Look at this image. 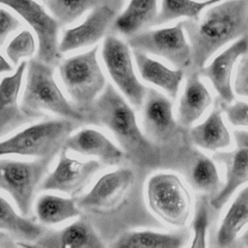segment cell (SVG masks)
<instances>
[{
	"label": "cell",
	"mask_w": 248,
	"mask_h": 248,
	"mask_svg": "<svg viewBox=\"0 0 248 248\" xmlns=\"http://www.w3.org/2000/svg\"><path fill=\"white\" fill-rule=\"evenodd\" d=\"M185 177L194 189L209 199L221 189V181L215 163L201 152L194 159Z\"/></svg>",
	"instance_id": "4316f807"
},
{
	"label": "cell",
	"mask_w": 248,
	"mask_h": 248,
	"mask_svg": "<svg viewBox=\"0 0 248 248\" xmlns=\"http://www.w3.org/2000/svg\"><path fill=\"white\" fill-rule=\"evenodd\" d=\"M184 91L179 99L177 121L184 128H190L200 119L212 103V97L199 74L186 75Z\"/></svg>",
	"instance_id": "d6986e66"
},
{
	"label": "cell",
	"mask_w": 248,
	"mask_h": 248,
	"mask_svg": "<svg viewBox=\"0 0 248 248\" xmlns=\"http://www.w3.org/2000/svg\"><path fill=\"white\" fill-rule=\"evenodd\" d=\"M43 1H46V0H43Z\"/></svg>",
	"instance_id": "f35d334b"
},
{
	"label": "cell",
	"mask_w": 248,
	"mask_h": 248,
	"mask_svg": "<svg viewBox=\"0 0 248 248\" xmlns=\"http://www.w3.org/2000/svg\"><path fill=\"white\" fill-rule=\"evenodd\" d=\"M84 115V124L103 126L111 132L126 159L137 170H174L170 157L145 136L138 124L135 110L110 83H107Z\"/></svg>",
	"instance_id": "7a4b0ae2"
},
{
	"label": "cell",
	"mask_w": 248,
	"mask_h": 248,
	"mask_svg": "<svg viewBox=\"0 0 248 248\" xmlns=\"http://www.w3.org/2000/svg\"><path fill=\"white\" fill-rule=\"evenodd\" d=\"M133 55L140 78L144 81L163 89L171 99H175L185 75L184 71L170 69L139 49H133Z\"/></svg>",
	"instance_id": "7402d4cb"
},
{
	"label": "cell",
	"mask_w": 248,
	"mask_h": 248,
	"mask_svg": "<svg viewBox=\"0 0 248 248\" xmlns=\"http://www.w3.org/2000/svg\"><path fill=\"white\" fill-rule=\"evenodd\" d=\"M117 11L118 8L111 4L94 7L80 24L63 32L58 46L61 54L99 42L112 26L117 16Z\"/></svg>",
	"instance_id": "5bb4252c"
},
{
	"label": "cell",
	"mask_w": 248,
	"mask_h": 248,
	"mask_svg": "<svg viewBox=\"0 0 248 248\" xmlns=\"http://www.w3.org/2000/svg\"><path fill=\"white\" fill-rule=\"evenodd\" d=\"M189 239L190 232L184 227L171 232L128 230L118 234L109 246L116 248H180L185 246Z\"/></svg>",
	"instance_id": "44dd1931"
},
{
	"label": "cell",
	"mask_w": 248,
	"mask_h": 248,
	"mask_svg": "<svg viewBox=\"0 0 248 248\" xmlns=\"http://www.w3.org/2000/svg\"><path fill=\"white\" fill-rule=\"evenodd\" d=\"M136 168L121 167L103 174L84 195L77 197V203L87 218L100 231L109 224L110 234L116 226L161 228L146 208L142 196V173Z\"/></svg>",
	"instance_id": "6da1fadb"
},
{
	"label": "cell",
	"mask_w": 248,
	"mask_h": 248,
	"mask_svg": "<svg viewBox=\"0 0 248 248\" xmlns=\"http://www.w3.org/2000/svg\"><path fill=\"white\" fill-rule=\"evenodd\" d=\"M76 123L67 118H57L32 124L9 139L0 140V156L54 158L77 128Z\"/></svg>",
	"instance_id": "5b68a950"
},
{
	"label": "cell",
	"mask_w": 248,
	"mask_h": 248,
	"mask_svg": "<svg viewBox=\"0 0 248 248\" xmlns=\"http://www.w3.org/2000/svg\"><path fill=\"white\" fill-rule=\"evenodd\" d=\"M0 4L14 10L34 30L38 39L37 58L57 65L62 55L58 47L59 22L35 0H0Z\"/></svg>",
	"instance_id": "8fae6325"
},
{
	"label": "cell",
	"mask_w": 248,
	"mask_h": 248,
	"mask_svg": "<svg viewBox=\"0 0 248 248\" xmlns=\"http://www.w3.org/2000/svg\"><path fill=\"white\" fill-rule=\"evenodd\" d=\"M224 0H162L154 25H161L176 18L197 19L203 10Z\"/></svg>",
	"instance_id": "83f0119b"
},
{
	"label": "cell",
	"mask_w": 248,
	"mask_h": 248,
	"mask_svg": "<svg viewBox=\"0 0 248 248\" xmlns=\"http://www.w3.org/2000/svg\"><path fill=\"white\" fill-rule=\"evenodd\" d=\"M53 158L33 161L0 159V190L9 194L19 212L29 217L36 192L48 171Z\"/></svg>",
	"instance_id": "ba28073f"
},
{
	"label": "cell",
	"mask_w": 248,
	"mask_h": 248,
	"mask_svg": "<svg viewBox=\"0 0 248 248\" xmlns=\"http://www.w3.org/2000/svg\"><path fill=\"white\" fill-rule=\"evenodd\" d=\"M127 44L132 49L166 59L175 69H180L184 73L191 65V46L182 21L171 27L138 32L128 37Z\"/></svg>",
	"instance_id": "9c48e42d"
},
{
	"label": "cell",
	"mask_w": 248,
	"mask_h": 248,
	"mask_svg": "<svg viewBox=\"0 0 248 248\" xmlns=\"http://www.w3.org/2000/svg\"><path fill=\"white\" fill-rule=\"evenodd\" d=\"M53 67L37 57L27 62L21 108L35 120L44 116L46 110L61 118L84 124V113L72 105L60 90Z\"/></svg>",
	"instance_id": "277c9868"
},
{
	"label": "cell",
	"mask_w": 248,
	"mask_h": 248,
	"mask_svg": "<svg viewBox=\"0 0 248 248\" xmlns=\"http://www.w3.org/2000/svg\"><path fill=\"white\" fill-rule=\"evenodd\" d=\"M209 198L205 195H201L196 203L195 216L192 221L193 238L191 247L192 248H202L206 247L207 232L211 220Z\"/></svg>",
	"instance_id": "f546056e"
},
{
	"label": "cell",
	"mask_w": 248,
	"mask_h": 248,
	"mask_svg": "<svg viewBox=\"0 0 248 248\" xmlns=\"http://www.w3.org/2000/svg\"><path fill=\"white\" fill-rule=\"evenodd\" d=\"M192 60L185 75L199 73L207 60L228 43L248 35V0H224L197 19L182 21Z\"/></svg>",
	"instance_id": "3957f363"
},
{
	"label": "cell",
	"mask_w": 248,
	"mask_h": 248,
	"mask_svg": "<svg viewBox=\"0 0 248 248\" xmlns=\"http://www.w3.org/2000/svg\"><path fill=\"white\" fill-rule=\"evenodd\" d=\"M34 246L47 248H103L106 246L94 224L87 217H80L58 231H48Z\"/></svg>",
	"instance_id": "e0dca14e"
},
{
	"label": "cell",
	"mask_w": 248,
	"mask_h": 248,
	"mask_svg": "<svg viewBox=\"0 0 248 248\" xmlns=\"http://www.w3.org/2000/svg\"><path fill=\"white\" fill-rule=\"evenodd\" d=\"M224 110L232 125L248 128V103L237 101L230 106L224 103Z\"/></svg>",
	"instance_id": "1f68e13d"
},
{
	"label": "cell",
	"mask_w": 248,
	"mask_h": 248,
	"mask_svg": "<svg viewBox=\"0 0 248 248\" xmlns=\"http://www.w3.org/2000/svg\"><path fill=\"white\" fill-rule=\"evenodd\" d=\"M247 54H248V53H247Z\"/></svg>",
	"instance_id": "ab89813d"
},
{
	"label": "cell",
	"mask_w": 248,
	"mask_h": 248,
	"mask_svg": "<svg viewBox=\"0 0 248 248\" xmlns=\"http://www.w3.org/2000/svg\"><path fill=\"white\" fill-rule=\"evenodd\" d=\"M97 0H46L50 15L60 25L71 24L86 11L97 6Z\"/></svg>",
	"instance_id": "f1b7e54d"
},
{
	"label": "cell",
	"mask_w": 248,
	"mask_h": 248,
	"mask_svg": "<svg viewBox=\"0 0 248 248\" xmlns=\"http://www.w3.org/2000/svg\"><path fill=\"white\" fill-rule=\"evenodd\" d=\"M248 53V35L237 40L220 54L215 56L211 63L199 71V76L210 80L212 86L225 104L233 101L234 95L232 87V69L238 58Z\"/></svg>",
	"instance_id": "2e32d148"
},
{
	"label": "cell",
	"mask_w": 248,
	"mask_h": 248,
	"mask_svg": "<svg viewBox=\"0 0 248 248\" xmlns=\"http://www.w3.org/2000/svg\"><path fill=\"white\" fill-rule=\"evenodd\" d=\"M202 1H205V0H202Z\"/></svg>",
	"instance_id": "74e56055"
},
{
	"label": "cell",
	"mask_w": 248,
	"mask_h": 248,
	"mask_svg": "<svg viewBox=\"0 0 248 248\" xmlns=\"http://www.w3.org/2000/svg\"><path fill=\"white\" fill-rule=\"evenodd\" d=\"M102 59L116 87L132 106L140 108L148 87L137 77L129 45L113 35H108L102 46Z\"/></svg>",
	"instance_id": "30bf717a"
},
{
	"label": "cell",
	"mask_w": 248,
	"mask_h": 248,
	"mask_svg": "<svg viewBox=\"0 0 248 248\" xmlns=\"http://www.w3.org/2000/svg\"><path fill=\"white\" fill-rule=\"evenodd\" d=\"M27 62L21 61L13 75L0 80V139L35 119L21 108L18 97Z\"/></svg>",
	"instance_id": "9a60e30c"
},
{
	"label": "cell",
	"mask_w": 248,
	"mask_h": 248,
	"mask_svg": "<svg viewBox=\"0 0 248 248\" xmlns=\"http://www.w3.org/2000/svg\"><path fill=\"white\" fill-rule=\"evenodd\" d=\"M98 46L68 57L59 64V77L75 107L85 113L107 85L98 60Z\"/></svg>",
	"instance_id": "8992f818"
},
{
	"label": "cell",
	"mask_w": 248,
	"mask_h": 248,
	"mask_svg": "<svg viewBox=\"0 0 248 248\" xmlns=\"http://www.w3.org/2000/svg\"><path fill=\"white\" fill-rule=\"evenodd\" d=\"M232 246L248 247V229L240 236H237Z\"/></svg>",
	"instance_id": "e575fe53"
},
{
	"label": "cell",
	"mask_w": 248,
	"mask_h": 248,
	"mask_svg": "<svg viewBox=\"0 0 248 248\" xmlns=\"http://www.w3.org/2000/svg\"><path fill=\"white\" fill-rule=\"evenodd\" d=\"M67 151H60L55 169L42 181L40 191H57L77 198L103 167L99 160L80 161L70 157Z\"/></svg>",
	"instance_id": "7c38bea8"
},
{
	"label": "cell",
	"mask_w": 248,
	"mask_h": 248,
	"mask_svg": "<svg viewBox=\"0 0 248 248\" xmlns=\"http://www.w3.org/2000/svg\"><path fill=\"white\" fill-rule=\"evenodd\" d=\"M223 109L224 102L216 103L201 124L189 129V138L193 145L213 152L231 145L232 137L223 119Z\"/></svg>",
	"instance_id": "ffe728a7"
},
{
	"label": "cell",
	"mask_w": 248,
	"mask_h": 248,
	"mask_svg": "<svg viewBox=\"0 0 248 248\" xmlns=\"http://www.w3.org/2000/svg\"><path fill=\"white\" fill-rule=\"evenodd\" d=\"M36 218L45 226L58 225L81 214L76 198H64L53 194L41 195L34 206Z\"/></svg>",
	"instance_id": "d4e9b609"
},
{
	"label": "cell",
	"mask_w": 248,
	"mask_h": 248,
	"mask_svg": "<svg viewBox=\"0 0 248 248\" xmlns=\"http://www.w3.org/2000/svg\"><path fill=\"white\" fill-rule=\"evenodd\" d=\"M112 1H113V4H114V5H118V4H119L121 1H123V0H112Z\"/></svg>",
	"instance_id": "8d00e7d4"
},
{
	"label": "cell",
	"mask_w": 248,
	"mask_h": 248,
	"mask_svg": "<svg viewBox=\"0 0 248 248\" xmlns=\"http://www.w3.org/2000/svg\"><path fill=\"white\" fill-rule=\"evenodd\" d=\"M67 150L82 156L95 157L104 165L113 166L122 163L126 157L124 151L102 132L86 128L71 135L65 146Z\"/></svg>",
	"instance_id": "ac0fdd59"
},
{
	"label": "cell",
	"mask_w": 248,
	"mask_h": 248,
	"mask_svg": "<svg viewBox=\"0 0 248 248\" xmlns=\"http://www.w3.org/2000/svg\"><path fill=\"white\" fill-rule=\"evenodd\" d=\"M13 70V66L0 54V74L8 73Z\"/></svg>",
	"instance_id": "d590c367"
},
{
	"label": "cell",
	"mask_w": 248,
	"mask_h": 248,
	"mask_svg": "<svg viewBox=\"0 0 248 248\" xmlns=\"http://www.w3.org/2000/svg\"><path fill=\"white\" fill-rule=\"evenodd\" d=\"M158 0H130L127 8L116 16L112 28L126 37L153 26L158 15Z\"/></svg>",
	"instance_id": "603a6c76"
},
{
	"label": "cell",
	"mask_w": 248,
	"mask_h": 248,
	"mask_svg": "<svg viewBox=\"0 0 248 248\" xmlns=\"http://www.w3.org/2000/svg\"><path fill=\"white\" fill-rule=\"evenodd\" d=\"M235 147L231 151H215L213 160L225 168V184L209 199L214 210H220L238 187L248 182V131L234 130Z\"/></svg>",
	"instance_id": "4fadbf2b"
},
{
	"label": "cell",
	"mask_w": 248,
	"mask_h": 248,
	"mask_svg": "<svg viewBox=\"0 0 248 248\" xmlns=\"http://www.w3.org/2000/svg\"><path fill=\"white\" fill-rule=\"evenodd\" d=\"M233 92L241 97L248 98V54L242 56L233 80Z\"/></svg>",
	"instance_id": "d6a6232c"
},
{
	"label": "cell",
	"mask_w": 248,
	"mask_h": 248,
	"mask_svg": "<svg viewBox=\"0 0 248 248\" xmlns=\"http://www.w3.org/2000/svg\"><path fill=\"white\" fill-rule=\"evenodd\" d=\"M36 51V42L34 35L29 30H22L6 47V54L13 64L17 65L21 58L30 57Z\"/></svg>",
	"instance_id": "4dcf8cb0"
},
{
	"label": "cell",
	"mask_w": 248,
	"mask_h": 248,
	"mask_svg": "<svg viewBox=\"0 0 248 248\" xmlns=\"http://www.w3.org/2000/svg\"><path fill=\"white\" fill-rule=\"evenodd\" d=\"M0 231L24 241L38 240L45 233L44 227L27 216L17 213L2 196H0Z\"/></svg>",
	"instance_id": "484cf974"
},
{
	"label": "cell",
	"mask_w": 248,
	"mask_h": 248,
	"mask_svg": "<svg viewBox=\"0 0 248 248\" xmlns=\"http://www.w3.org/2000/svg\"><path fill=\"white\" fill-rule=\"evenodd\" d=\"M20 27V21L10 12L0 8V46L8 36Z\"/></svg>",
	"instance_id": "836d02e7"
},
{
	"label": "cell",
	"mask_w": 248,
	"mask_h": 248,
	"mask_svg": "<svg viewBox=\"0 0 248 248\" xmlns=\"http://www.w3.org/2000/svg\"><path fill=\"white\" fill-rule=\"evenodd\" d=\"M146 202L150 211L164 223L185 227L192 209V197L181 179L169 172L150 176L145 188Z\"/></svg>",
	"instance_id": "52a82bcc"
},
{
	"label": "cell",
	"mask_w": 248,
	"mask_h": 248,
	"mask_svg": "<svg viewBox=\"0 0 248 248\" xmlns=\"http://www.w3.org/2000/svg\"><path fill=\"white\" fill-rule=\"evenodd\" d=\"M248 224V186L244 187L230 205L216 232L219 247L232 246L238 233Z\"/></svg>",
	"instance_id": "cb8c5ba5"
}]
</instances>
